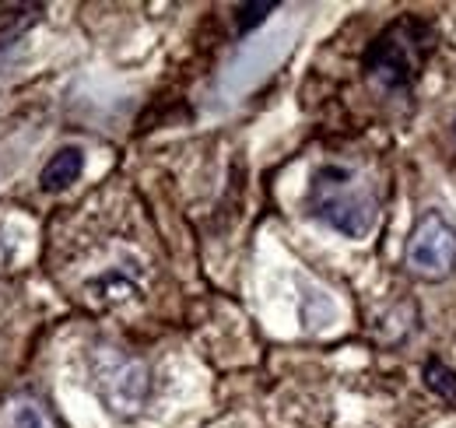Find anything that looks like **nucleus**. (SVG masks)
I'll use <instances>...</instances> for the list:
<instances>
[{
    "label": "nucleus",
    "instance_id": "obj_5",
    "mask_svg": "<svg viewBox=\"0 0 456 428\" xmlns=\"http://www.w3.org/2000/svg\"><path fill=\"white\" fill-rule=\"evenodd\" d=\"M81 169H85L81 148H63V152H57L53 159L46 161V169H43V176H39V186H43L46 193H60V190H67L70 183H77Z\"/></svg>",
    "mask_w": 456,
    "mask_h": 428
},
{
    "label": "nucleus",
    "instance_id": "obj_9",
    "mask_svg": "<svg viewBox=\"0 0 456 428\" xmlns=\"http://www.w3.org/2000/svg\"><path fill=\"white\" fill-rule=\"evenodd\" d=\"M271 11H274V4H271V0L242 4V7H239V14H235V29H239V32H249V29H256Z\"/></svg>",
    "mask_w": 456,
    "mask_h": 428
},
{
    "label": "nucleus",
    "instance_id": "obj_4",
    "mask_svg": "<svg viewBox=\"0 0 456 428\" xmlns=\"http://www.w3.org/2000/svg\"><path fill=\"white\" fill-rule=\"evenodd\" d=\"M407 270L421 281H443L456 268V228L439 211H425L403 250Z\"/></svg>",
    "mask_w": 456,
    "mask_h": 428
},
{
    "label": "nucleus",
    "instance_id": "obj_2",
    "mask_svg": "<svg viewBox=\"0 0 456 428\" xmlns=\"http://www.w3.org/2000/svg\"><path fill=\"white\" fill-rule=\"evenodd\" d=\"M428 54L425 29L418 21H397L390 25L369 50H365V74L387 88V92H403L418 78V67Z\"/></svg>",
    "mask_w": 456,
    "mask_h": 428
},
{
    "label": "nucleus",
    "instance_id": "obj_1",
    "mask_svg": "<svg viewBox=\"0 0 456 428\" xmlns=\"http://www.w3.org/2000/svg\"><path fill=\"white\" fill-rule=\"evenodd\" d=\"M309 211L347 239H362L376 225V197L351 169L323 165L309 183Z\"/></svg>",
    "mask_w": 456,
    "mask_h": 428
},
{
    "label": "nucleus",
    "instance_id": "obj_8",
    "mask_svg": "<svg viewBox=\"0 0 456 428\" xmlns=\"http://www.w3.org/2000/svg\"><path fill=\"white\" fill-rule=\"evenodd\" d=\"M11 428H57V422L50 418V411H46L43 404L25 400V404H18V407H14V415H11Z\"/></svg>",
    "mask_w": 456,
    "mask_h": 428
},
{
    "label": "nucleus",
    "instance_id": "obj_7",
    "mask_svg": "<svg viewBox=\"0 0 456 428\" xmlns=\"http://www.w3.org/2000/svg\"><path fill=\"white\" fill-rule=\"evenodd\" d=\"M425 383L432 393H439L443 400H456V373L443 362H428L425 366Z\"/></svg>",
    "mask_w": 456,
    "mask_h": 428
},
{
    "label": "nucleus",
    "instance_id": "obj_3",
    "mask_svg": "<svg viewBox=\"0 0 456 428\" xmlns=\"http://www.w3.org/2000/svg\"><path fill=\"white\" fill-rule=\"evenodd\" d=\"M92 375L102 404L119 418L141 415L151 397V369L119 348H99L92 358Z\"/></svg>",
    "mask_w": 456,
    "mask_h": 428
},
{
    "label": "nucleus",
    "instance_id": "obj_6",
    "mask_svg": "<svg viewBox=\"0 0 456 428\" xmlns=\"http://www.w3.org/2000/svg\"><path fill=\"white\" fill-rule=\"evenodd\" d=\"M43 18V4H0V50Z\"/></svg>",
    "mask_w": 456,
    "mask_h": 428
}]
</instances>
